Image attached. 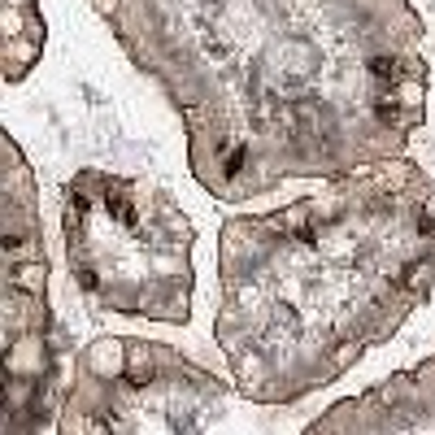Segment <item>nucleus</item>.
<instances>
[{
	"label": "nucleus",
	"mask_w": 435,
	"mask_h": 435,
	"mask_svg": "<svg viewBox=\"0 0 435 435\" xmlns=\"http://www.w3.org/2000/svg\"><path fill=\"white\" fill-rule=\"evenodd\" d=\"M122 366H126V357H122V344H100L96 353H92V370L96 374H122Z\"/></svg>",
	"instance_id": "nucleus-2"
},
{
	"label": "nucleus",
	"mask_w": 435,
	"mask_h": 435,
	"mask_svg": "<svg viewBox=\"0 0 435 435\" xmlns=\"http://www.w3.org/2000/svg\"><path fill=\"white\" fill-rule=\"evenodd\" d=\"M305 218H310V209H292V214H283V218H278V226H296V231H300V226H305Z\"/></svg>",
	"instance_id": "nucleus-6"
},
{
	"label": "nucleus",
	"mask_w": 435,
	"mask_h": 435,
	"mask_svg": "<svg viewBox=\"0 0 435 435\" xmlns=\"http://www.w3.org/2000/svg\"><path fill=\"white\" fill-rule=\"evenodd\" d=\"M126 370H131V388H144L152 379V353L144 344H126Z\"/></svg>",
	"instance_id": "nucleus-1"
},
{
	"label": "nucleus",
	"mask_w": 435,
	"mask_h": 435,
	"mask_svg": "<svg viewBox=\"0 0 435 435\" xmlns=\"http://www.w3.org/2000/svg\"><path fill=\"white\" fill-rule=\"evenodd\" d=\"M357 348H362V344H344V353H340V366H348V362H353V357H357Z\"/></svg>",
	"instance_id": "nucleus-8"
},
{
	"label": "nucleus",
	"mask_w": 435,
	"mask_h": 435,
	"mask_svg": "<svg viewBox=\"0 0 435 435\" xmlns=\"http://www.w3.org/2000/svg\"><path fill=\"white\" fill-rule=\"evenodd\" d=\"M240 166H244V148H235V152H231V157H226V174H235Z\"/></svg>",
	"instance_id": "nucleus-7"
},
{
	"label": "nucleus",
	"mask_w": 435,
	"mask_h": 435,
	"mask_svg": "<svg viewBox=\"0 0 435 435\" xmlns=\"http://www.w3.org/2000/svg\"><path fill=\"white\" fill-rule=\"evenodd\" d=\"M427 218H435V196H431V200H427Z\"/></svg>",
	"instance_id": "nucleus-9"
},
{
	"label": "nucleus",
	"mask_w": 435,
	"mask_h": 435,
	"mask_svg": "<svg viewBox=\"0 0 435 435\" xmlns=\"http://www.w3.org/2000/svg\"><path fill=\"white\" fill-rule=\"evenodd\" d=\"M379 118L388 122V126H405V114H400V109L392 105V100H383V105H379Z\"/></svg>",
	"instance_id": "nucleus-5"
},
{
	"label": "nucleus",
	"mask_w": 435,
	"mask_h": 435,
	"mask_svg": "<svg viewBox=\"0 0 435 435\" xmlns=\"http://www.w3.org/2000/svg\"><path fill=\"white\" fill-rule=\"evenodd\" d=\"M18 288L31 292V296H39V292H44V266H22V270H18Z\"/></svg>",
	"instance_id": "nucleus-3"
},
{
	"label": "nucleus",
	"mask_w": 435,
	"mask_h": 435,
	"mask_svg": "<svg viewBox=\"0 0 435 435\" xmlns=\"http://www.w3.org/2000/svg\"><path fill=\"white\" fill-rule=\"evenodd\" d=\"M370 74H374L379 83H392V79H400V66H396L392 57H374V61H370Z\"/></svg>",
	"instance_id": "nucleus-4"
}]
</instances>
